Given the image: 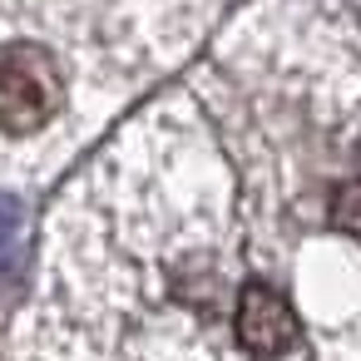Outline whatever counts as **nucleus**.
<instances>
[{
  "label": "nucleus",
  "instance_id": "f257e3e1",
  "mask_svg": "<svg viewBox=\"0 0 361 361\" xmlns=\"http://www.w3.org/2000/svg\"><path fill=\"white\" fill-rule=\"evenodd\" d=\"M65 99V80L55 60L35 45H11L0 50V129L6 134H30L40 129Z\"/></svg>",
  "mask_w": 361,
  "mask_h": 361
},
{
  "label": "nucleus",
  "instance_id": "f03ea898",
  "mask_svg": "<svg viewBox=\"0 0 361 361\" xmlns=\"http://www.w3.org/2000/svg\"><path fill=\"white\" fill-rule=\"evenodd\" d=\"M233 336L252 361H277L302 341V322L272 282H247L233 307Z\"/></svg>",
  "mask_w": 361,
  "mask_h": 361
},
{
  "label": "nucleus",
  "instance_id": "7ed1b4c3",
  "mask_svg": "<svg viewBox=\"0 0 361 361\" xmlns=\"http://www.w3.org/2000/svg\"><path fill=\"white\" fill-rule=\"evenodd\" d=\"M331 228L361 243V178L336 188V198H331Z\"/></svg>",
  "mask_w": 361,
  "mask_h": 361
}]
</instances>
